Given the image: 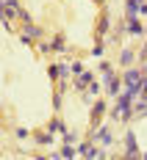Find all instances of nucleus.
Instances as JSON below:
<instances>
[{"label": "nucleus", "instance_id": "f257e3e1", "mask_svg": "<svg viewBox=\"0 0 147 160\" xmlns=\"http://www.w3.org/2000/svg\"><path fill=\"white\" fill-rule=\"evenodd\" d=\"M97 3H103V0H97Z\"/></svg>", "mask_w": 147, "mask_h": 160}]
</instances>
